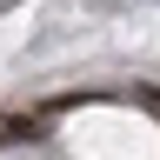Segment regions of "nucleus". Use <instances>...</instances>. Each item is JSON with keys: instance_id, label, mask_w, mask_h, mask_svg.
I'll use <instances>...</instances> for the list:
<instances>
[{"instance_id": "obj_2", "label": "nucleus", "mask_w": 160, "mask_h": 160, "mask_svg": "<svg viewBox=\"0 0 160 160\" xmlns=\"http://www.w3.org/2000/svg\"><path fill=\"white\" fill-rule=\"evenodd\" d=\"M140 107H147V113L160 120V87H140Z\"/></svg>"}, {"instance_id": "obj_1", "label": "nucleus", "mask_w": 160, "mask_h": 160, "mask_svg": "<svg viewBox=\"0 0 160 160\" xmlns=\"http://www.w3.org/2000/svg\"><path fill=\"white\" fill-rule=\"evenodd\" d=\"M40 127H33V120H20V113H7V120H0V140H33Z\"/></svg>"}]
</instances>
